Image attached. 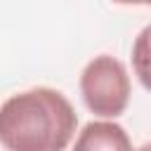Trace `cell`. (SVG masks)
<instances>
[{
  "mask_svg": "<svg viewBox=\"0 0 151 151\" xmlns=\"http://www.w3.org/2000/svg\"><path fill=\"white\" fill-rule=\"evenodd\" d=\"M78 130L73 104L54 87H31L0 104L5 151H66Z\"/></svg>",
  "mask_w": 151,
  "mask_h": 151,
  "instance_id": "1",
  "label": "cell"
},
{
  "mask_svg": "<svg viewBox=\"0 0 151 151\" xmlns=\"http://www.w3.org/2000/svg\"><path fill=\"white\" fill-rule=\"evenodd\" d=\"M78 87L85 106L104 120L123 116L132 94V83L125 64L111 54L90 59L80 73Z\"/></svg>",
  "mask_w": 151,
  "mask_h": 151,
  "instance_id": "2",
  "label": "cell"
},
{
  "mask_svg": "<svg viewBox=\"0 0 151 151\" xmlns=\"http://www.w3.org/2000/svg\"><path fill=\"white\" fill-rule=\"evenodd\" d=\"M134 151H151V142H146V144H142L139 149H134Z\"/></svg>",
  "mask_w": 151,
  "mask_h": 151,
  "instance_id": "5",
  "label": "cell"
},
{
  "mask_svg": "<svg viewBox=\"0 0 151 151\" xmlns=\"http://www.w3.org/2000/svg\"><path fill=\"white\" fill-rule=\"evenodd\" d=\"M132 71L142 87L151 92V24H146L132 42Z\"/></svg>",
  "mask_w": 151,
  "mask_h": 151,
  "instance_id": "4",
  "label": "cell"
},
{
  "mask_svg": "<svg viewBox=\"0 0 151 151\" xmlns=\"http://www.w3.org/2000/svg\"><path fill=\"white\" fill-rule=\"evenodd\" d=\"M73 151H134L132 139L116 120H90L76 137Z\"/></svg>",
  "mask_w": 151,
  "mask_h": 151,
  "instance_id": "3",
  "label": "cell"
}]
</instances>
